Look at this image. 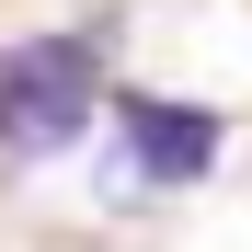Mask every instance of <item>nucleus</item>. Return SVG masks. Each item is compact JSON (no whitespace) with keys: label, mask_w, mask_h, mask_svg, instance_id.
I'll return each mask as SVG.
<instances>
[{"label":"nucleus","mask_w":252,"mask_h":252,"mask_svg":"<svg viewBox=\"0 0 252 252\" xmlns=\"http://www.w3.org/2000/svg\"><path fill=\"white\" fill-rule=\"evenodd\" d=\"M92 103H103V46H92V34H34V46L0 58V149H12V160L80 149Z\"/></svg>","instance_id":"f257e3e1"},{"label":"nucleus","mask_w":252,"mask_h":252,"mask_svg":"<svg viewBox=\"0 0 252 252\" xmlns=\"http://www.w3.org/2000/svg\"><path fill=\"white\" fill-rule=\"evenodd\" d=\"M218 115L206 103H160V92H115V160L138 195H172V184H206L218 172Z\"/></svg>","instance_id":"f03ea898"}]
</instances>
